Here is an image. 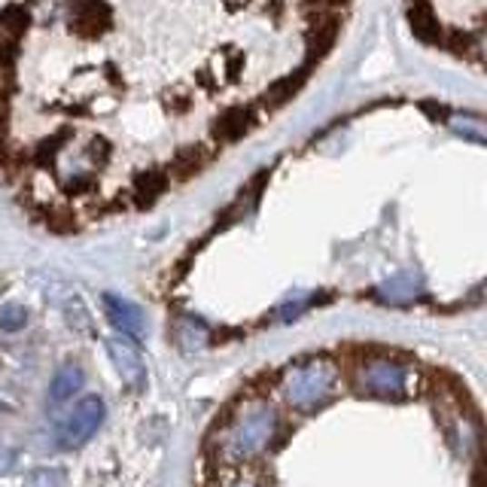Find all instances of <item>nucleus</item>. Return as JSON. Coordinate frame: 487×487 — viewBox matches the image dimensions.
I'll list each match as a JSON object with an SVG mask.
<instances>
[{
    "label": "nucleus",
    "mask_w": 487,
    "mask_h": 487,
    "mask_svg": "<svg viewBox=\"0 0 487 487\" xmlns=\"http://www.w3.org/2000/svg\"><path fill=\"white\" fill-rule=\"evenodd\" d=\"M104 417H107V405H104L101 396H85L74 405V412L65 417L58 430L61 448H80L85 445L94 432L101 430Z\"/></svg>",
    "instance_id": "20e7f679"
},
{
    "label": "nucleus",
    "mask_w": 487,
    "mask_h": 487,
    "mask_svg": "<svg viewBox=\"0 0 487 487\" xmlns=\"http://www.w3.org/2000/svg\"><path fill=\"white\" fill-rule=\"evenodd\" d=\"M408 381H412V372L393 360H369V363L356 365V384H360L365 393L381 396V399L405 396Z\"/></svg>",
    "instance_id": "7ed1b4c3"
},
{
    "label": "nucleus",
    "mask_w": 487,
    "mask_h": 487,
    "mask_svg": "<svg viewBox=\"0 0 487 487\" xmlns=\"http://www.w3.org/2000/svg\"><path fill=\"white\" fill-rule=\"evenodd\" d=\"M281 396L295 412H317L338 390V369L326 360H304L281 372Z\"/></svg>",
    "instance_id": "f03ea898"
},
{
    "label": "nucleus",
    "mask_w": 487,
    "mask_h": 487,
    "mask_svg": "<svg viewBox=\"0 0 487 487\" xmlns=\"http://www.w3.org/2000/svg\"><path fill=\"white\" fill-rule=\"evenodd\" d=\"M232 487H253V484H232Z\"/></svg>",
    "instance_id": "ddd939ff"
},
{
    "label": "nucleus",
    "mask_w": 487,
    "mask_h": 487,
    "mask_svg": "<svg viewBox=\"0 0 487 487\" xmlns=\"http://www.w3.org/2000/svg\"><path fill=\"white\" fill-rule=\"evenodd\" d=\"M83 381H85V375L76 363L58 365V372L52 375V384H49V399L52 403H67V399L83 387Z\"/></svg>",
    "instance_id": "6e6552de"
},
{
    "label": "nucleus",
    "mask_w": 487,
    "mask_h": 487,
    "mask_svg": "<svg viewBox=\"0 0 487 487\" xmlns=\"http://www.w3.org/2000/svg\"><path fill=\"white\" fill-rule=\"evenodd\" d=\"M104 347H107L113 369L119 372V378L125 381L128 390H134V393L146 390V363H144V356H141V351H137V344L132 342V338L113 335L104 342Z\"/></svg>",
    "instance_id": "39448f33"
},
{
    "label": "nucleus",
    "mask_w": 487,
    "mask_h": 487,
    "mask_svg": "<svg viewBox=\"0 0 487 487\" xmlns=\"http://www.w3.org/2000/svg\"><path fill=\"white\" fill-rule=\"evenodd\" d=\"M101 304H104V314H107L110 323L119 329L122 338H144L146 335V317L134 302L122 299L116 293H104Z\"/></svg>",
    "instance_id": "423d86ee"
},
{
    "label": "nucleus",
    "mask_w": 487,
    "mask_h": 487,
    "mask_svg": "<svg viewBox=\"0 0 487 487\" xmlns=\"http://www.w3.org/2000/svg\"><path fill=\"white\" fill-rule=\"evenodd\" d=\"M253 125H256V113L250 107H229L220 119H216L214 137L220 144H232V141H238V137L247 134Z\"/></svg>",
    "instance_id": "0eeeda50"
},
{
    "label": "nucleus",
    "mask_w": 487,
    "mask_h": 487,
    "mask_svg": "<svg viewBox=\"0 0 487 487\" xmlns=\"http://www.w3.org/2000/svg\"><path fill=\"white\" fill-rule=\"evenodd\" d=\"M277 412L263 399L244 403L234 417H229L220 439V457L225 463H247L259 457L277 436Z\"/></svg>",
    "instance_id": "f257e3e1"
},
{
    "label": "nucleus",
    "mask_w": 487,
    "mask_h": 487,
    "mask_svg": "<svg viewBox=\"0 0 487 487\" xmlns=\"http://www.w3.org/2000/svg\"><path fill=\"white\" fill-rule=\"evenodd\" d=\"M25 487H65V475L58 469H34L25 475Z\"/></svg>",
    "instance_id": "9b49d317"
},
{
    "label": "nucleus",
    "mask_w": 487,
    "mask_h": 487,
    "mask_svg": "<svg viewBox=\"0 0 487 487\" xmlns=\"http://www.w3.org/2000/svg\"><path fill=\"white\" fill-rule=\"evenodd\" d=\"M15 463H19V454H15L13 448L0 445V478H6L15 469Z\"/></svg>",
    "instance_id": "f8f14e48"
},
{
    "label": "nucleus",
    "mask_w": 487,
    "mask_h": 487,
    "mask_svg": "<svg viewBox=\"0 0 487 487\" xmlns=\"http://www.w3.org/2000/svg\"><path fill=\"white\" fill-rule=\"evenodd\" d=\"M28 323V311L22 308V304H4L0 308V329L4 333H19Z\"/></svg>",
    "instance_id": "9d476101"
},
{
    "label": "nucleus",
    "mask_w": 487,
    "mask_h": 487,
    "mask_svg": "<svg viewBox=\"0 0 487 487\" xmlns=\"http://www.w3.org/2000/svg\"><path fill=\"white\" fill-rule=\"evenodd\" d=\"M164 189H168V174H164V171H146L134 183V202L141 207L153 204L155 198L164 193Z\"/></svg>",
    "instance_id": "1a4fd4ad"
}]
</instances>
